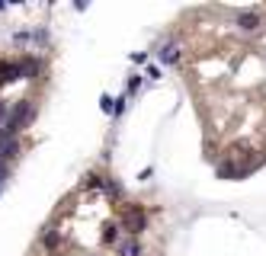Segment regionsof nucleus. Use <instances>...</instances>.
<instances>
[{
    "instance_id": "nucleus-1",
    "label": "nucleus",
    "mask_w": 266,
    "mask_h": 256,
    "mask_svg": "<svg viewBox=\"0 0 266 256\" xmlns=\"http://www.w3.org/2000/svg\"><path fill=\"white\" fill-rule=\"evenodd\" d=\"M35 119V103L32 100H16L10 106V119H7V128L13 131V135H20V131L29 125V122Z\"/></svg>"
},
{
    "instance_id": "nucleus-2",
    "label": "nucleus",
    "mask_w": 266,
    "mask_h": 256,
    "mask_svg": "<svg viewBox=\"0 0 266 256\" xmlns=\"http://www.w3.org/2000/svg\"><path fill=\"white\" fill-rule=\"evenodd\" d=\"M122 231H125L128 237H138L148 231V215L141 205H125V211H122Z\"/></svg>"
},
{
    "instance_id": "nucleus-3",
    "label": "nucleus",
    "mask_w": 266,
    "mask_h": 256,
    "mask_svg": "<svg viewBox=\"0 0 266 256\" xmlns=\"http://www.w3.org/2000/svg\"><path fill=\"white\" fill-rule=\"evenodd\" d=\"M260 26H263L260 10H244V13H237V29H241V32H256Z\"/></svg>"
},
{
    "instance_id": "nucleus-4",
    "label": "nucleus",
    "mask_w": 266,
    "mask_h": 256,
    "mask_svg": "<svg viewBox=\"0 0 266 256\" xmlns=\"http://www.w3.org/2000/svg\"><path fill=\"white\" fill-rule=\"evenodd\" d=\"M20 64H23V77H29V80H35L42 74V58H35V55H23Z\"/></svg>"
},
{
    "instance_id": "nucleus-5",
    "label": "nucleus",
    "mask_w": 266,
    "mask_h": 256,
    "mask_svg": "<svg viewBox=\"0 0 266 256\" xmlns=\"http://www.w3.org/2000/svg\"><path fill=\"white\" fill-rule=\"evenodd\" d=\"M157 61H161V64H176V61H180V45H176V42H164L161 51H157Z\"/></svg>"
},
{
    "instance_id": "nucleus-6",
    "label": "nucleus",
    "mask_w": 266,
    "mask_h": 256,
    "mask_svg": "<svg viewBox=\"0 0 266 256\" xmlns=\"http://www.w3.org/2000/svg\"><path fill=\"white\" fill-rule=\"evenodd\" d=\"M39 243L45 246L48 253H55L58 246H61V231H58V227H45V231H42V237H39Z\"/></svg>"
},
{
    "instance_id": "nucleus-7",
    "label": "nucleus",
    "mask_w": 266,
    "mask_h": 256,
    "mask_svg": "<svg viewBox=\"0 0 266 256\" xmlns=\"http://www.w3.org/2000/svg\"><path fill=\"white\" fill-rule=\"evenodd\" d=\"M116 250L119 256H141V243H138V237H122L116 243Z\"/></svg>"
},
{
    "instance_id": "nucleus-8",
    "label": "nucleus",
    "mask_w": 266,
    "mask_h": 256,
    "mask_svg": "<svg viewBox=\"0 0 266 256\" xmlns=\"http://www.w3.org/2000/svg\"><path fill=\"white\" fill-rule=\"evenodd\" d=\"M16 157H20V138H16V141H10V144H7L4 151H0V160H4L7 166H10V163H16Z\"/></svg>"
},
{
    "instance_id": "nucleus-9",
    "label": "nucleus",
    "mask_w": 266,
    "mask_h": 256,
    "mask_svg": "<svg viewBox=\"0 0 266 256\" xmlns=\"http://www.w3.org/2000/svg\"><path fill=\"white\" fill-rule=\"evenodd\" d=\"M103 183H106V176H100V173H87L84 176V189H103Z\"/></svg>"
},
{
    "instance_id": "nucleus-10",
    "label": "nucleus",
    "mask_w": 266,
    "mask_h": 256,
    "mask_svg": "<svg viewBox=\"0 0 266 256\" xmlns=\"http://www.w3.org/2000/svg\"><path fill=\"white\" fill-rule=\"evenodd\" d=\"M29 42H32V32H29V29H16V32H13V45H16V48H26Z\"/></svg>"
},
{
    "instance_id": "nucleus-11",
    "label": "nucleus",
    "mask_w": 266,
    "mask_h": 256,
    "mask_svg": "<svg viewBox=\"0 0 266 256\" xmlns=\"http://www.w3.org/2000/svg\"><path fill=\"white\" fill-rule=\"evenodd\" d=\"M122 237H119V227L116 224H106L103 227V243H119Z\"/></svg>"
},
{
    "instance_id": "nucleus-12",
    "label": "nucleus",
    "mask_w": 266,
    "mask_h": 256,
    "mask_svg": "<svg viewBox=\"0 0 266 256\" xmlns=\"http://www.w3.org/2000/svg\"><path fill=\"white\" fill-rule=\"evenodd\" d=\"M103 192H106L109 199H122V186H119L116 180H106V183H103Z\"/></svg>"
},
{
    "instance_id": "nucleus-13",
    "label": "nucleus",
    "mask_w": 266,
    "mask_h": 256,
    "mask_svg": "<svg viewBox=\"0 0 266 256\" xmlns=\"http://www.w3.org/2000/svg\"><path fill=\"white\" fill-rule=\"evenodd\" d=\"M32 42H35V45H48V29H45V26H39V29L32 32Z\"/></svg>"
},
{
    "instance_id": "nucleus-14",
    "label": "nucleus",
    "mask_w": 266,
    "mask_h": 256,
    "mask_svg": "<svg viewBox=\"0 0 266 256\" xmlns=\"http://www.w3.org/2000/svg\"><path fill=\"white\" fill-rule=\"evenodd\" d=\"M7 119H10V103H7L4 96H0V128L7 125Z\"/></svg>"
},
{
    "instance_id": "nucleus-15",
    "label": "nucleus",
    "mask_w": 266,
    "mask_h": 256,
    "mask_svg": "<svg viewBox=\"0 0 266 256\" xmlns=\"http://www.w3.org/2000/svg\"><path fill=\"white\" fill-rule=\"evenodd\" d=\"M112 106H116V100H112V96H106V93H103V96H100V109L106 112V116H112Z\"/></svg>"
},
{
    "instance_id": "nucleus-16",
    "label": "nucleus",
    "mask_w": 266,
    "mask_h": 256,
    "mask_svg": "<svg viewBox=\"0 0 266 256\" xmlns=\"http://www.w3.org/2000/svg\"><path fill=\"white\" fill-rule=\"evenodd\" d=\"M125 106H128V96H119V100H116V106H112V116H122V112H125Z\"/></svg>"
},
{
    "instance_id": "nucleus-17",
    "label": "nucleus",
    "mask_w": 266,
    "mask_h": 256,
    "mask_svg": "<svg viewBox=\"0 0 266 256\" xmlns=\"http://www.w3.org/2000/svg\"><path fill=\"white\" fill-rule=\"evenodd\" d=\"M138 87H141V74L128 77V93H138Z\"/></svg>"
},
{
    "instance_id": "nucleus-18",
    "label": "nucleus",
    "mask_w": 266,
    "mask_h": 256,
    "mask_svg": "<svg viewBox=\"0 0 266 256\" xmlns=\"http://www.w3.org/2000/svg\"><path fill=\"white\" fill-rule=\"evenodd\" d=\"M145 77H151V80H157V77H161V67H157V64H148Z\"/></svg>"
},
{
    "instance_id": "nucleus-19",
    "label": "nucleus",
    "mask_w": 266,
    "mask_h": 256,
    "mask_svg": "<svg viewBox=\"0 0 266 256\" xmlns=\"http://www.w3.org/2000/svg\"><path fill=\"white\" fill-rule=\"evenodd\" d=\"M7 176H10V166H7L4 160H0V186H4V183H7Z\"/></svg>"
},
{
    "instance_id": "nucleus-20",
    "label": "nucleus",
    "mask_w": 266,
    "mask_h": 256,
    "mask_svg": "<svg viewBox=\"0 0 266 256\" xmlns=\"http://www.w3.org/2000/svg\"><path fill=\"white\" fill-rule=\"evenodd\" d=\"M131 61H135V64H145L148 55H145V51H135V55H131Z\"/></svg>"
},
{
    "instance_id": "nucleus-21",
    "label": "nucleus",
    "mask_w": 266,
    "mask_h": 256,
    "mask_svg": "<svg viewBox=\"0 0 266 256\" xmlns=\"http://www.w3.org/2000/svg\"><path fill=\"white\" fill-rule=\"evenodd\" d=\"M151 173H154V170H151V166H145V170L138 173V180H141V183H145V180H151Z\"/></svg>"
},
{
    "instance_id": "nucleus-22",
    "label": "nucleus",
    "mask_w": 266,
    "mask_h": 256,
    "mask_svg": "<svg viewBox=\"0 0 266 256\" xmlns=\"http://www.w3.org/2000/svg\"><path fill=\"white\" fill-rule=\"evenodd\" d=\"M4 10H7V4H4V0H0V13H4Z\"/></svg>"
}]
</instances>
